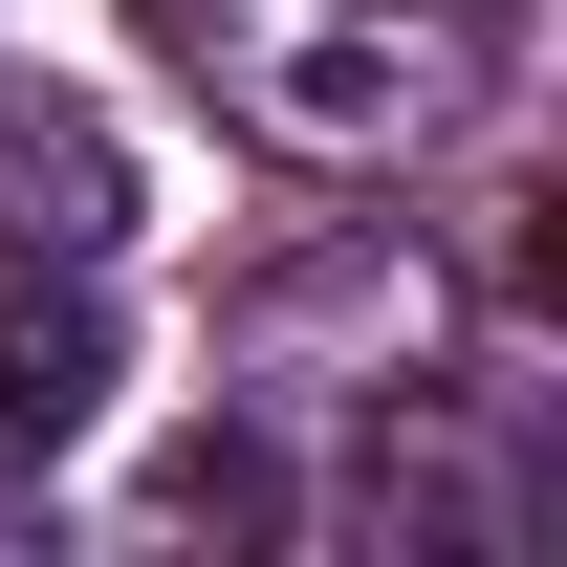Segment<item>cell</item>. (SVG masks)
Instances as JSON below:
<instances>
[{"instance_id":"obj_1","label":"cell","mask_w":567,"mask_h":567,"mask_svg":"<svg viewBox=\"0 0 567 567\" xmlns=\"http://www.w3.org/2000/svg\"><path fill=\"white\" fill-rule=\"evenodd\" d=\"M132 22L306 175H371L481 87V0H132Z\"/></svg>"},{"instance_id":"obj_2","label":"cell","mask_w":567,"mask_h":567,"mask_svg":"<svg viewBox=\"0 0 567 567\" xmlns=\"http://www.w3.org/2000/svg\"><path fill=\"white\" fill-rule=\"evenodd\" d=\"M87 415H110V284L0 240V481H44Z\"/></svg>"},{"instance_id":"obj_3","label":"cell","mask_w":567,"mask_h":567,"mask_svg":"<svg viewBox=\"0 0 567 567\" xmlns=\"http://www.w3.org/2000/svg\"><path fill=\"white\" fill-rule=\"evenodd\" d=\"M0 240L22 262H110L132 240V153L87 132V110H0Z\"/></svg>"},{"instance_id":"obj_4","label":"cell","mask_w":567,"mask_h":567,"mask_svg":"<svg viewBox=\"0 0 567 567\" xmlns=\"http://www.w3.org/2000/svg\"><path fill=\"white\" fill-rule=\"evenodd\" d=\"M153 524H218V546H240V524H284V458L262 436H175V458H153Z\"/></svg>"}]
</instances>
